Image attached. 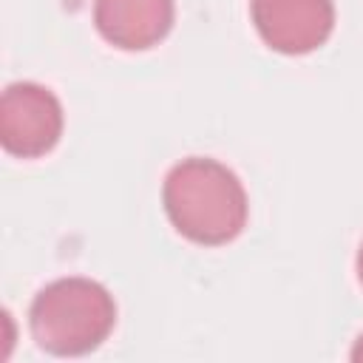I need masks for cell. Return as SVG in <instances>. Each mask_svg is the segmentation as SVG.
I'll use <instances>...</instances> for the list:
<instances>
[{
  "mask_svg": "<svg viewBox=\"0 0 363 363\" xmlns=\"http://www.w3.org/2000/svg\"><path fill=\"white\" fill-rule=\"evenodd\" d=\"M162 207L173 230L201 247L235 241L250 216L241 179L210 156H187L167 170Z\"/></svg>",
  "mask_w": 363,
  "mask_h": 363,
  "instance_id": "1",
  "label": "cell"
},
{
  "mask_svg": "<svg viewBox=\"0 0 363 363\" xmlns=\"http://www.w3.org/2000/svg\"><path fill=\"white\" fill-rule=\"evenodd\" d=\"M116 326V301L94 278L68 275L45 284L28 306V329L37 346L57 357L96 352Z\"/></svg>",
  "mask_w": 363,
  "mask_h": 363,
  "instance_id": "2",
  "label": "cell"
},
{
  "mask_svg": "<svg viewBox=\"0 0 363 363\" xmlns=\"http://www.w3.org/2000/svg\"><path fill=\"white\" fill-rule=\"evenodd\" d=\"M65 113L54 91L40 82H11L0 96V145L17 159H40L57 147Z\"/></svg>",
  "mask_w": 363,
  "mask_h": 363,
  "instance_id": "3",
  "label": "cell"
},
{
  "mask_svg": "<svg viewBox=\"0 0 363 363\" xmlns=\"http://www.w3.org/2000/svg\"><path fill=\"white\" fill-rule=\"evenodd\" d=\"M258 37L278 54L301 57L335 31V0H250Z\"/></svg>",
  "mask_w": 363,
  "mask_h": 363,
  "instance_id": "4",
  "label": "cell"
},
{
  "mask_svg": "<svg viewBox=\"0 0 363 363\" xmlns=\"http://www.w3.org/2000/svg\"><path fill=\"white\" fill-rule=\"evenodd\" d=\"M176 23V0H94L99 37L122 51L159 45Z\"/></svg>",
  "mask_w": 363,
  "mask_h": 363,
  "instance_id": "5",
  "label": "cell"
},
{
  "mask_svg": "<svg viewBox=\"0 0 363 363\" xmlns=\"http://www.w3.org/2000/svg\"><path fill=\"white\" fill-rule=\"evenodd\" d=\"M349 357H352L354 363H363V332L357 335V340H354V346H352V352H349Z\"/></svg>",
  "mask_w": 363,
  "mask_h": 363,
  "instance_id": "6",
  "label": "cell"
},
{
  "mask_svg": "<svg viewBox=\"0 0 363 363\" xmlns=\"http://www.w3.org/2000/svg\"><path fill=\"white\" fill-rule=\"evenodd\" d=\"M354 269H357V281H360V286H363V244H360V250H357V258H354Z\"/></svg>",
  "mask_w": 363,
  "mask_h": 363,
  "instance_id": "7",
  "label": "cell"
}]
</instances>
